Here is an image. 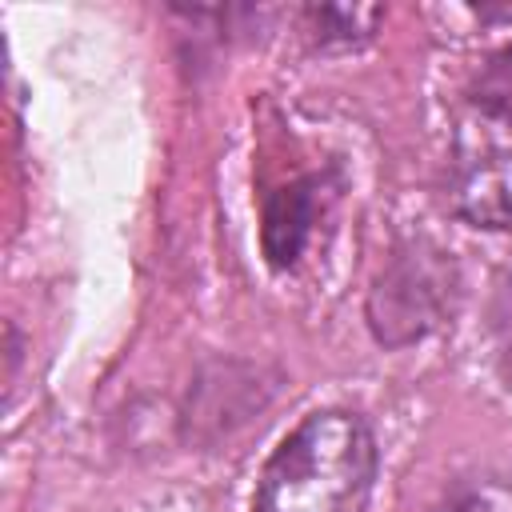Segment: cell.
I'll use <instances>...</instances> for the list:
<instances>
[{
	"label": "cell",
	"mask_w": 512,
	"mask_h": 512,
	"mask_svg": "<svg viewBox=\"0 0 512 512\" xmlns=\"http://www.w3.org/2000/svg\"><path fill=\"white\" fill-rule=\"evenodd\" d=\"M376 472L372 424L352 408H316L268 452L252 512H368Z\"/></svg>",
	"instance_id": "6da1fadb"
},
{
	"label": "cell",
	"mask_w": 512,
	"mask_h": 512,
	"mask_svg": "<svg viewBox=\"0 0 512 512\" xmlns=\"http://www.w3.org/2000/svg\"><path fill=\"white\" fill-rule=\"evenodd\" d=\"M460 304V260L432 236H404L388 248L364 292V324L384 352H404L452 328Z\"/></svg>",
	"instance_id": "7a4b0ae2"
},
{
	"label": "cell",
	"mask_w": 512,
	"mask_h": 512,
	"mask_svg": "<svg viewBox=\"0 0 512 512\" xmlns=\"http://www.w3.org/2000/svg\"><path fill=\"white\" fill-rule=\"evenodd\" d=\"M280 368L252 356H204L176 404V440L188 452H220L244 428H252L276 400Z\"/></svg>",
	"instance_id": "3957f363"
},
{
	"label": "cell",
	"mask_w": 512,
	"mask_h": 512,
	"mask_svg": "<svg viewBox=\"0 0 512 512\" xmlns=\"http://www.w3.org/2000/svg\"><path fill=\"white\" fill-rule=\"evenodd\" d=\"M344 192L336 164L296 172L292 180L272 184L260 196V256L272 272H296L308 248L316 244L320 224L332 216Z\"/></svg>",
	"instance_id": "277c9868"
},
{
	"label": "cell",
	"mask_w": 512,
	"mask_h": 512,
	"mask_svg": "<svg viewBox=\"0 0 512 512\" xmlns=\"http://www.w3.org/2000/svg\"><path fill=\"white\" fill-rule=\"evenodd\" d=\"M448 212L480 232H512V148H484L448 168Z\"/></svg>",
	"instance_id": "5b68a950"
},
{
	"label": "cell",
	"mask_w": 512,
	"mask_h": 512,
	"mask_svg": "<svg viewBox=\"0 0 512 512\" xmlns=\"http://www.w3.org/2000/svg\"><path fill=\"white\" fill-rule=\"evenodd\" d=\"M380 24H384L380 4H308V8H300V32L312 52L364 48Z\"/></svg>",
	"instance_id": "8992f818"
},
{
	"label": "cell",
	"mask_w": 512,
	"mask_h": 512,
	"mask_svg": "<svg viewBox=\"0 0 512 512\" xmlns=\"http://www.w3.org/2000/svg\"><path fill=\"white\" fill-rule=\"evenodd\" d=\"M464 100L480 116L512 128V44H500L496 52H488V60L468 76Z\"/></svg>",
	"instance_id": "52a82bcc"
},
{
	"label": "cell",
	"mask_w": 512,
	"mask_h": 512,
	"mask_svg": "<svg viewBox=\"0 0 512 512\" xmlns=\"http://www.w3.org/2000/svg\"><path fill=\"white\" fill-rule=\"evenodd\" d=\"M428 512H512V480L500 472H464Z\"/></svg>",
	"instance_id": "ba28073f"
},
{
	"label": "cell",
	"mask_w": 512,
	"mask_h": 512,
	"mask_svg": "<svg viewBox=\"0 0 512 512\" xmlns=\"http://www.w3.org/2000/svg\"><path fill=\"white\" fill-rule=\"evenodd\" d=\"M4 360H8V388H12V380H16V368H20V328L8 320L4 324Z\"/></svg>",
	"instance_id": "9c48e42d"
},
{
	"label": "cell",
	"mask_w": 512,
	"mask_h": 512,
	"mask_svg": "<svg viewBox=\"0 0 512 512\" xmlns=\"http://www.w3.org/2000/svg\"><path fill=\"white\" fill-rule=\"evenodd\" d=\"M500 376H504V384L512 388V324H508V336H504V344H500Z\"/></svg>",
	"instance_id": "30bf717a"
}]
</instances>
